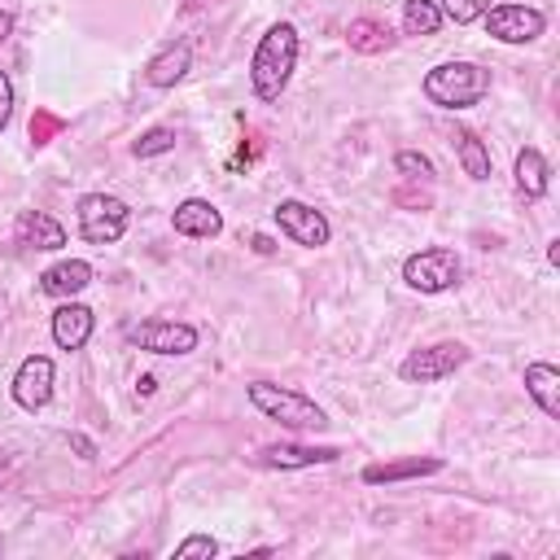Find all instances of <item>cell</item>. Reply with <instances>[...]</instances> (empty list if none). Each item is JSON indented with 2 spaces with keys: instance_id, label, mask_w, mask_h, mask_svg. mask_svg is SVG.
I'll use <instances>...</instances> for the list:
<instances>
[{
  "instance_id": "obj_1",
  "label": "cell",
  "mask_w": 560,
  "mask_h": 560,
  "mask_svg": "<svg viewBox=\"0 0 560 560\" xmlns=\"http://www.w3.org/2000/svg\"><path fill=\"white\" fill-rule=\"evenodd\" d=\"M293 66H298V31H293L289 22L267 26V35L258 39V48H254V57H249L254 96H258V101H276V96L289 88Z\"/></svg>"
},
{
  "instance_id": "obj_2",
  "label": "cell",
  "mask_w": 560,
  "mask_h": 560,
  "mask_svg": "<svg viewBox=\"0 0 560 560\" xmlns=\"http://www.w3.org/2000/svg\"><path fill=\"white\" fill-rule=\"evenodd\" d=\"M490 92V70L477 61H442L424 74V96L438 109H468Z\"/></svg>"
},
{
  "instance_id": "obj_3",
  "label": "cell",
  "mask_w": 560,
  "mask_h": 560,
  "mask_svg": "<svg viewBox=\"0 0 560 560\" xmlns=\"http://www.w3.org/2000/svg\"><path fill=\"white\" fill-rule=\"evenodd\" d=\"M245 398L254 402V411H262L267 420H280L284 429H328V416L315 398L289 389V385H271V381H254L245 385Z\"/></svg>"
},
{
  "instance_id": "obj_4",
  "label": "cell",
  "mask_w": 560,
  "mask_h": 560,
  "mask_svg": "<svg viewBox=\"0 0 560 560\" xmlns=\"http://www.w3.org/2000/svg\"><path fill=\"white\" fill-rule=\"evenodd\" d=\"M127 223H131V210H127L122 197H109V192L79 197V236L88 245H114V241H122Z\"/></svg>"
},
{
  "instance_id": "obj_5",
  "label": "cell",
  "mask_w": 560,
  "mask_h": 560,
  "mask_svg": "<svg viewBox=\"0 0 560 560\" xmlns=\"http://www.w3.org/2000/svg\"><path fill=\"white\" fill-rule=\"evenodd\" d=\"M459 258H455V249H446V245H429V249H416V254H407V262H402V280L416 289V293H446V289H455L459 284Z\"/></svg>"
},
{
  "instance_id": "obj_6",
  "label": "cell",
  "mask_w": 560,
  "mask_h": 560,
  "mask_svg": "<svg viewBox=\"0 0 560 560\" xmlns=\"http://www.w3.org/2000/svg\"><path fill=\"white\" fill-rule=\"evenodd\" d=\"M464 363H468V346H459V341H433V346L411 350V354L402 359L398 376L411 381V385H438V381L455 376Z\"/></svg>"
},
{
  "instance_id": "obj_7",
  "label": "cell",
  "mask_w": 560,
  "mask_h": 560,
  "mask_svg": "<svg viewBox=\"0 0 560 560\" xmlns=\"http://www.w3.org/2000/svg\"><path fill=\"white\" fill-rule=\"evenodd\" d=\"M127 346L149 350V354H192L197 350V328L184 319H140L127 324Z\"/></svg>"
},
{
  "instance_id": "obj_8",
  "label": "cell",
  "mask_w": 560,
  "mask_h": 560,
  "mask_svg": "<svg viewBox=\"0 0 560 560\" xmlns=\"http://www.w3.org/2000/svg\"><path fill=\"white\" fill-rule=\"evenodd\" d=\"M481 22H486L490 39H499V44H529L547 31L542 9H529V4H490L481 13Z\"/></svg>"
},
{
  "instance_id": "obj_9",
  "label": "cell",
  "mask_w": 560,
  "mask_h": 560,
  "mask_svg": "<svg viewBox=\"0 0 560 560\" xmlns=\"http://www.w3.org/2000/svg\"><path fill=\"white\" fill-rule=\"evenodd\" d=\"M276 228L293 241V245H302V249H319V245H328V236H332V228H328V219L315 210V206H306V201H280L276 210Z\"/></svg>"
},
{
  "instance_id": "obj_10",
  "label": "cell",
  "mask_w": 560,
  "mask_h": 560,
  "mask_svg": "<svg viewBox=\"0 0 560 560\" xmlns=\"http://www.w3.org/2000/svg\"><path fill=\"white\" fill-rule=\"evenodd\" d=\"M52 381H57L52 359H48V354H26V359L18 363V372H13V402H18L22 411H39V407H48V398H52Z\"/></svg>"
},
{
  "instance_id": "obj_11",
  "label": "cell",
  "mask_w": 560,
  "mask_h": 560,
  "mask_svg": "<svg viewBox=\"0 0 560 560\" xmlns=\"http://www.w3.org/2000/svg\"><path fill=\"white\" fill-rule=\"evenodd\" d=\"M337 459V446H302V442H271L258 451V464L262 468H280V472H293V468H315V464H332Z\"/></svg>"
},
{
  "instance_id": "obj_12",
  "label": "cell",
  "mask_w": 560,
  "mask_h": 560,
  "mask_svg": "<svg viewBox=\"0 0 560 560\" xmlns=\"http://www.w3.org/2000/svg\"><path fill=\"white\" fill-rule=\"evenodd\" d=\"M171 228H175L179 236L210 241V236L223 232V214H219V206H210L206 197H184V201L175 206V214H171Z\"/></svg>"
},
{
  "instance_id": "obj_13",
  "label": "cell",
  "mask_w": 560,
  "mask_h": 560,
  "mask_svg": "<svg viewBox=\"0 0 560 560\" xmlns=\"http://www.w3.org/2000/svg\"><path fill=\"white\" fill-rule=\"evenodd\" d=\"M92 328H96V315L83 306V302H61L57 311H52V341L61 346V350H83L88 346V337H92Z\"/></svg>"
},
{
  "instance_id": "obj_14",
  "label": "cell",
  "mask_w": 560,
  "mask_h": 560,
  "mask_svg": "<svg viewBox=\"0 0 560 560\" xmlns=\"http://www.w3.org/2000/svg\"><path fill=\"white\" fill-rule=\"evenodd\" d=\"M13 236H18L22 249H44V254L66 245V228H61L52 214H44V210H22Z\"/></svg>"
},
{
  "instance_id": "obj_15",
  "label": "cell",
  "mask_w": 560,
  "mask_h": 560,
  "mask_svg": "<svg viewBox=\"0 0 560 560\" xmlns=\"http://www.w3.org/2000/svg\"><path fill=\"white\" fill-rule=\"evenodd\" d=\"M88 284H92V267L83 258H61L39 276V293H48V298H74Z\"/></svg>"
},
{
  "instance_id": "obj_16",
  "label": "cell",
  "mask_w": 560,
  "mask_h": 560,
  "mask_svg": "<svg viewBox=\"0 0 560 560\" xmlns=\"http://www.w3.org/2000/svg\"><path fill=\"white\" fill-rule=\"evenodd\" d=\"M188 70H192V48H188V44H166L158 57H149L144 83H149V88H175Z\"/></svg>"
},
{
  "instance_id": "obj_17",
  "label": "cell",
  "mask_w": 560,
  "mask_h": 560,
  "mask_svg": "<svg viewBox=\"0 0 560 560\" xmlns=\"http://www.w3.org/2000/svg\"><path fill=\"white\" fill-rule=\"evenodd\" d=\"M525 394L538 402V411L547 416V420H556L560 416V372H556V363H525Z\"/></svg>"
},
{
  "instance_id": "obj_18",
  "label": "cell",
  "mask_w": 560,
  "mask_h": 560,
  "mask_svg": "<svg viewBox=\"0 0 560 560\" xmlns=\"http://www.w3.org/2000/svg\"><path fill=\"white\" fill-rule=\"evenodd\" d=\"M547 184H551L547 158H542L534 144H525V149L516 153V188H521L529 201H538V197H547Z\"/></svg>"
},
{
  "instance_id": "obj_19",
  "label": "cell",
  "mask_w": 560,
  "mask_h": 560,
  "mask_svg": "<svg viewBox=\"0 0 560 560\" xmlns=\"http://www.w3.org/2000/svg\"><path fill=\"white\" fill-rule=\"evenodd\" d=\"M451 144H455V158H459V166H464V175L468 179H490V149L477 140V131H468V127H455L451 131Z\"/></svg>"
},
{
  "instance_id": "obj_20",
  "label": "cell",
  "mask_w": 560,
  "mask_h": 560,
  "mask_svg": "<svg viewBox=\"0 0 560 560\" xmlns=\"http://www.w3.org/2000/svg\"><path fill=\"white\" fill-rule=\"evenodd\" d=\"M442 468V459H433V455H411V459H394V464H368L363 468V481L368 486H381V481H407V477H429V472H438Z\"/></svg>"
},
{
  "instance_id": "obj_21",
  "label": "cell",
  "mask_w": 560,
  "mask_h": 560,
  "mask_svg": "<svg viewBox=\"0 0 560 560\" xmlns=\"http://www.w3.org/2000/svg\"><path fill=\"white\" fill-rule=\"evenodd\" d=\"M346 39H350L354 52H385L394 44V31L385 22H376V18H354L350 31H346Z\"/></svg>"
},
{
  "instance_id": "obj_22",
  "label": "cell",
  "mask_w": 560,
  "mask_h": 560,
  "mask_svg": "<svg viewBox=\"0 0 560 560\" xmlns=\"http://www.w3.org/2000/svg\"><path fill=\"white\" fill-rule=\"evenodd\" d=\"M442 9H438V0H407L402 4V31L407 35H438L442 31Z\"/></svg>"
},
{
  "instance_id": "obj_23",
  "label": "cell",
  "mask_w": 560,
  "mask_h": 560,
  "mask_svg": "<svg viewBox=\"0 0 560 560\" xmlns=\"http://www.w3.org/2000/svg\"><path fill=\"white\" fill-rule=\"evenodd\" d=\"M171 149H175V127H149V131L131 144L136 158H158V153H171Z\"/></svg>"
},
{
  "instance_id": "obj_24",
  "label": "cell",
  "mask_w": 560,
  "mask_h": 560,
  "mask_svg": "<svg viewBox=\"0 0 560 560\" xmlns=\"http://www.w3.org/2000/svg\"><path fill=\"white\" fill-rule=\"evenodd\" d=\"M394 171L402 179H433V162L424 153H416V149H398L394 153Z\"/></svg>"
},
{
  "instance_id": "obj_25",
  "label": "cell",
  "mask_w": 560,
  "mask_h": 560,
  "mask_svg": "<svg viewBox=\"0 0 560 560\" xmlns=\"http://www.w3.org/2000/svg\"><path fill=\"white\" fill-rule=\"evenodd\" d=\"M438 9H442V18H451L455 26H468V22H477V18L490 9V0H442Z\"/></svg>"
},
{
  "instance_id": "obj_26",
  "label": "cell",
  "mask_w": 560,
  "mask_h": 560,
  "mask_svg": "<svg viewBox=\"0 0 560 560\" xmlns=\"http://www.w3.org/2000/svg\"><path fill=\"white\" fill-rule=\"evenodd\" d=\"M210 560V556H219V542L210 538V534H188L179 547H175V560Z\"/></svg>"
},
{
  "instance_id": "obj_27",
  "label": "cell",
  "mask_w": 560,
  "mask_h": 560,
  "mask_svg": "<svg viewBox=\"0 0 560 560\" xmlns=\"http://www.w3.org/2000/svg\"><path fill=\"white\" fill-rule=\"evenodd\" d=\"M9 122H13V79L0 70V136L9 131Z\"/></svg>"
},
{
  "instance_id": "obj_28",
  "label": "cell",
  "mask_w": 560,
  "mask_h": 560,
  "mask_svg": "<svg viewBox=\"0 0 560 560\" xmlns=\"http://www.w3.org/2000/svg\"><path fill=\"white\" fill-rule=\"evenodd\" d=\"M9 35H13V13H9V9H0V44H4Z\"/></svg>"
},
{
  "instance_id": "obj_29",
  "label": "cell",
  "mask_w": 560,
  "mask_h": 560,
  "mask_svg": "<svg viewBox=\"0 0 560 560\" xmlns=\"http://www.w3.org/2000/svg\"><path fill=\"white\" fill-rule=\"evenodd\" d=\"M0 547H4V542H0Z\"/></svg>"
}]
</instances>
